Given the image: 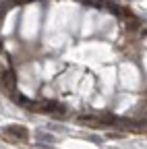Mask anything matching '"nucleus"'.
I'll list each match as a JSON object with an SVG mask.
<instances>
[{"instance_id": "f257e3e1", "label": "nucleus", "mask_w": 147, "mask_h": 149, "mask_svg": "<svg viewBox=\"0 0 147 149\" xmlns=\"http://www.w3.org/2000/svg\"><path fill=\"white\" fill-rule=\"evenodd\" d=\"M4 135L15 137L17 141H27V139H29V130H27L25 126H19V124H10V126L4 128Z\"/></svg>"}, {"instance_id": "f03ea898", "label": "nucleus", "mask_w": 147, "mask_h": 149, "mask_svg": "<svg viewBox=\"0 0 147 149\" xmlns=\"http://www.w3.org/2000/svg\"><path fill=\"white\" fill-rule=\"evenodd\" d=\"M2 85L6 87V91H10V95H15V89H17V77H15V72L8 68L2 72Z\"/></svg>"}, {"instance_id": "7ed1b4c3", "label": "nucleus", "mask_w": 147, "mask_h": 149, "mask_svg": "<svg viewBox=\"0 0 147 149\" xmlns=\"http://www.w3.org/2000/svg\"><path fill=\"white\" fill-rule=\"evenodd\" d=\"M38 143L50 147V145L54 143V135H48V133H42V130H40V133H38Z\"/></svg>"}, {"instance_id": "20e7f679", "label": "nucleus", "mask_w": 147, "mask_h": 149, "mask_svg": "<svg viewBox=\"0 0 147 149\" xmlns=\"http://www.w3.org/2000/svg\"><path fill=\"white\" fill-rule=\"evenodd\" d=\"M77 122H85V124H98V122H100V118H98V116H91V114H81V116H77Z\"/></svg>"}, {"instance_id": "39448f33", "label": "nucleus", "mask_w": 147, "mask_h": 149, "mask_svg": "<svg viewBox=\"0 0 147 149\" xmlns=\"http://www.w3.org/2000/svg\"><path fill=\"white\" fill-rule=\"evenodd\" d=\"M85 4H91V6H95V8H104L106 6V2L104 0H83Z\"/></svg>"}]
</instances>
